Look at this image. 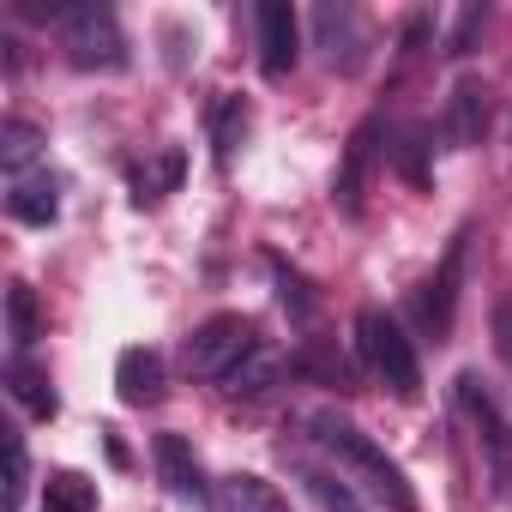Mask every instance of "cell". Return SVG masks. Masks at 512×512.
<instances>
[{"mask_svg":"<svg viewBox=\"0 0 512 512\" xmlns=\"http://www.w3.org/2000/svg\"><path fill=\"white\" fill-rule=\"evenodd\" d=\"M308 434H314V446L338 464V476L356 482L368 500H380L386 512H416V488L404 482V470H398V464L386 458V446H380L374 434H362L350 416L314 410V416H308Z\"/></svg>","mask_w":512,"mask_h":512,"instance_id":"6da1fadb","label":"cell"},{"mask_svg":"<svg viewBox=\"0 0 512 512\" xmlns=\"http://www.w3.org/2000/svg\"><path fill=\"white\" fill-rule=\"evenodd\" d=\"M356 350H362L368 374H374V380H386V392H392V398H416V392H422L416 344H410V332H404L392 314L362 308V314H356Z\"/></svg>","mask_w":512,"mask_h":512,"instance_id":"7a4b0ae2","label":"cell"},{"mask_svg":"<svg viewBox=\"0 0 512 512\" xmlns=\"http://www.w3.org/2000/svg\"><path fill=\"white\" fill-rule=\"evenodd\" d=\"M260 350V326L247 314H211L193 338H187V374L199 380H229L235 362H247Z\"/></svg>","mask_w":512,"mask_h":512,"instance_id":"3957f363","label":"cell"},{"mask_svg":"<svg viewBox=\"0 0 512 512\" xmlns=\"http://www.w3.org/2000/svg\"><path fill=\"white\" fill-rule=\"evenodd\" d=\"M61 43H67V61L79 73H115V67H127V37H121L115 13L91 7V0L73 7V19L61 25Z\"/></svg>","mask_w":512,"mask_h":512,"instance_id":"277c9868","label":"cell"},{"mask_svg":"<svg viewBox=\"0 0 512 512\" xmlns=\"http://www.w3.org/2000/svg\"><path fill=\"white\" fill-rule=\"evenodd\" d=\"M458 404H464V416L476 422V440H482V452H488V464H494V488L512 494V422L500 416L494 392H488L476 374H458Z\"/></svg>","mask_w":512,"mask_h":512,"instance_id":"5b68a950","label":"cell"},{"mask_svg":"<svg viewBox=\"0 0 512 512\" xmlns=\"http://www.w3.org/2000/svg\"><path fill=\"white\" fill-rule=\"evenodd\" d=\"M314 43H320V55H326L332 73H356L362 55H368L362 13L344 7V0H320V7H314Z\"/></svg>","mask_w":512,"mask_h":512,"instance_id":"8992f818","label":"cell"},{"mask_svg":"<svg viewBox=\"0 0 512 512\" xmlns=\"http://www.w3.org/2000/svg\"><path fill=\"white\" fill-rule=\"evenodd\" d=\"M253 25H260V67L272 79H284L302 55V25H296V7L290 0H260V13H253Z\"/></svg>","mask_w":512,"mask_h":512,"instance_id":"52a82bcc","label":"cell"},{"mask_svg":"<svg viewBox=\"0 0 512 512\" xmlns=\"http://www.w3.org/2000/svg\"><path fill=\"white\" fill-rule=\"evenodd\" d=\"M151 458H157V476H163L169 494H181V500H211L205 464H199V452H193L181 434H157V440H151Z\"/></svg>","mask_w":512,"mask_h":512,"instance_id":"ba28073f","label":"cell"},{"mask_svg":"<svg viewBox=\"0 0 512 512\" xmlns=\"http://www.w3.org/2000/svg\"><path fill=\"white\" fill-rule=\"evenodd\" d=\"M458 272H464V235L452 241V253H446L440 278H428V284H422V296H416V320H422L434 338H446V332H452V308H458Z\"/></svg>","mask_w":512,"mask_h":512,"instance_id":"9c48e42d","label":"cell"},{"mask_svg":"<svg viewBox=\"0 0 512 512\" xmlns=\"http://www.w3.org/2000/svg\"><path fill=\"white\" fill-rule=\"evenodd\" d=\"M7 211H13L19 223H31V229H49V223L61 217V181H55L49 169H25V175H13V187H7Z\"/></svg>","mask_w":512,"mask_h":512,"instance_id":"30bf717a","label":"cell"},{"mask_svg":"<svg viewBox=\"0 0 512 512\" xmlns=\"http://www.w3.org/2000/svg\"><path fill=\"white\" fill-rule=\"evenodd\" d=\"M482 133H488V85L482 79H458L452 97H446V139L458 151H470V145H482Z\"/></svg>","mask_w":512,"mask_h":512,"instance_id":"8fae6325","label":"cell"},{"mask_svg":"<svg viewBox=\"0 0 512 512\" xmlns=\"http://www.w3.org/2000/svg\"><path fill=\"white\" fill-rule=\"evenodd\" d=\"M115 386H121V404H133V410L157 404L163 386H169L163 356H157V350H121V362H115Z\"/></svg>","mask_w":512,"mask_h":512,"instance_id":"7c38bea8","label":"cell"},{"mask_svg":"<svg viewBox=\"0 0 512 512\" xmlns=\"http://www.w3.org/2000/svg\"><path fill=\"white\" fill-rule=\"evenodd\" d=\"M205 506H211V512H290V500H284L266 476H247V470L223 476Z\"/></svg>","mask_w":512,"mask_h":512,"instance_id":"4fadbf2b","label":"cell"},{"mask_svg":"<svg viewBox=\"0 0 512 512\" xmlns=\"http://www.w3.org/2000/svg\"><path fill=\"white\" fill-rule=\"evenodd\" d=\"M7 392H13V398L25 404V416H37V422H49V416L61 410L49 368H37L31 356H13V362H7Z\"/></svg>","mask_w":512,"mask_h":512,"instance_id":"5bb4252c","label":"cell"},{"mask_svg":"<svg viewBox=\"0 0 512 512\" xmlns=\"http://www.w3.org/2000/svg\"><path fill=\"white\" fill-rule=\"evenodd\" d=\"M181 169H187V157H181L175 145H163L157 157L133 163V169H127V181H133V205H157L163 193H175V187H181Z\"/></svg>","mask_w":512,"mask_h":512,"instance_id":"9a60e30c","label":"cell"},{"mask_svg":"<svg viewBox=\"0 0 512 512\" xmlns=\"http://www.w3.org/2000/svg\"><path fill=\"white\" fill-rule=\"evenodd\" d=\"M368 163H374V121L368 127H356V139H350V151H344V169H338V181H332V199L356 217L362 211V187H368Z\"/></svg>","mask_w":512,"mask_h":512,"instance_id":"2e32d148","label":"cell"},{"mask_svg":"<svg viewBox=\"0 0 512 512\" xmlns=\"http://www.w3.org/2000/svg\"><path fill=\"white\" fill-rule=\"evenodd\" d=\"M278 380H284V356L260 344V350L247 356V362H235V368H229L223 392H229V398H266V392H272Z\"/></svg>","mask_w":512,"mask_h":512,"instance_id":"e0dca14e","label":"cell"},{"mask_svg":"<svg viewBox=\"0 0 512 512\" xmlns=\"http://www.w3.org/2000/svg\"><path fill=\"white\" fill-rule=\"evenodd\" d=\"M7 338H13V356H31V344L43 338V308H37V290L31 284H13L7 290Z\"/></svg>","mask_w":512,"mask_h":512,"instance_id":"ac0fdd59","label":"cell"},{"mask_svg":"<svg viewBox=\"0 0 512 512\" xmlns=\"http://www.w3.org/2000/svg\"><path fill=\"white\" fill-rule=\"evenodd\" d=\"M43 512H97V482L79 476V470H49Z\"/></svg>","mask_w":512,"mask_h":512,"instance_id":"d6986e66","label":"cell"},{"mask_svg":"<svg viewBox=\"0 0 512 512\" xmlns=\"http://www.w3.org/2000/svg\"><path fill=\"white\" fill-rule=\"evenodd\" d=\"M241 139H247V103L241 97H217V109H211V151H217V163H229Z\"/></svg>","mask_w":512,"mask_h":512,"instance_id":"ffe728a7","label":"cell"},{"mask_svg":"<svg viewBox=\"0 0 512 512\" xmlns=\"http://www.w3.org/2000/svg\"><path fill=\"white\" fill-rule=\"evenodd\" d=\"M37 145H43V133L31 121H7V127H0V163H7L13 175H25V163L37 157Z\"/></svg>","mask_w":512,"mask_h":512,"instance_id":"44dd1931","label":"cell"},{"mask_svg":"<svg viewBox=\"0 0 512 512\" xmlns=\"http://www.w3.org/2000/svg\"><path fill=\"white\" fill-rule=\"evenodd\" d=\"M302 482H308V494H314V500H320L326 512H362L344 476H332V470H314V464H302Z\"/></svg>","mask_w":512,"mask_h":512,"instance_id":"7402d4cb","label":"cell"},{"mask_svg":"<svg viewBox=\"0 0 512 512\" xmlns=\"http://www.w3.org/2000/svg\"><path fill=\"white\" fill-rule=\"evenodd\" d=\"M25 476H31L25 440H19V434H7V512H19V500H25Z\"/></svg>","mask_w":512,"mask_h":512,"instance_id":"603a6c76","label":"cell"},{"mask_svg":"<svg viewBox=\"0 0 512 512\" xmlns=\"http://www.w3.org/2000/svg\"><path fill=\"white\" fill-rule=\"evenodd\" d=\"M482 25H488V7H464V13H458V25H452V37H446V55H452V61H464Z\"/></svg>","mask_w":512,"mask_h":512,"instance_id":"cb8c5ba5","label":"cell"},{"mask_svg":"<svg viewBox=\"0 0 512 512\" xmlns=\"http://www.w3.org/2000/svg\"><path fill=\"white\" fill-rule=\"evenodd\" d=\"M302 368H308V374H320V380H332V386H350L344 356H332L326 344H308V350H302Z\"/></svg>","mask_w":512,"mask_h":512,"instance_id":"d4e9b609","label":"cell"},{"mask_svg":"<svg viewBox=\"0 0 512 512\" xmlns=\"http://www.w3.org/2000/svg\"><path fill=\"white\" fill-rule=\"evenodd\" d=\"M398 163H404V175H410V181H428V133H422V127H410V133H404Z\"/></svg>","mask_w":512,"mask_h":512,"instance_id":"484cf974","label":"cell"},{"mask_svg":"<svg viewBox=\"0 0 512 512\" xmlns=\"http://www.w3.org/2000/svg\"><path fill=\"white\" fill-rule=\"evenodd\" d=\"M494 350H500V356L512 362V296H506V302L494 308Z\"/></svg>","mask_w":512,"mask_h":512,"instance_id":"4316f807","label":"cell"}]
</instances>
